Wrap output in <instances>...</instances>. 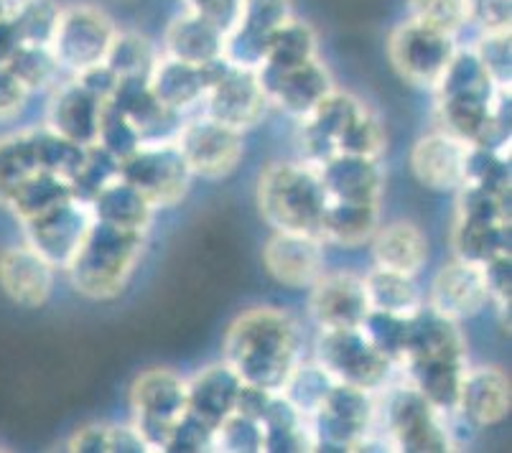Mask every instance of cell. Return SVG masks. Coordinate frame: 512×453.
Here are the masks:
<instances>
[{
  "label": "cell",
  "instance_id": "cell-39",
  "mask_svg": "<svg viewBox=\"0 0 512 453\" xmlns=\"http://www.w3.org/2000/svg\"><path fill=\"white\" fill-rule=\"evenodd\" d=\"M434 90L439 100H449V97H497L500 92H505L492 82L490 72L479 62L474 49H456Z\"/></svg>",
  "mask_w": 512,
  "mask_h": 453
},
{
  "label": "cell",
  "instance_id": "cell-14",
  "mask_svg": "<svg viewBox=\"0 0 512 453\" xmlns=\"http://www.w3.org/2000/svg\"><path fill=\"white\" fill-rule=\"evenodd\" d=\"M293 18L291 0H242V11L225 36V59L232 67L258 69L273 34Z\"/></svg>",
  "mask_w": 512,
  "mask_h": 453
},
{
  "label": "cell",
  "instance_id": "cell-53",
  "mask_svg": "<svg viewBox=\"0 0 512 453\" xmlns=\"http://www.w3.org/2000/svg\"><path fill=\"white\" fill-rule=\"evenodd\" d=\"M474 54L479 56V62L484 69L490 72L492 82L500 90L510 92V79H512V49H510V31L505 34H479Z\"/></svg>",
  "mask_w": 512,
  "mask_h": 453
},
{
  "label": "cell",
  "instance_id": "cell-48",
  "mask_svg": "<svg viewBox=\"0 0 512 453\" xmlns=\"http://www.w3.org/2000/svg\"><path fill=\"white\" fill-rule=\"evenodd\" d=\"M115 179H120V163L100 146H90L85 166L79 168V174L69 181V186H72V196L77 202L90 204Z\"/></svg>",
  "mask_w": 512,
  "mask_h": 453
},
{
  "label": "cell",
  "instance_id": "cell-44",
  "mask_svg": "<svg viewBox=\"0 0 512 453\" xmlns=\"http://www.w3.org/2000/svg\"><path fill=\"white\" fill-rule=\"evenodd\" d=\"M158 62V51L146 36L136 31H118L107 49L105 64L118 77H146L153 72Z\"/></svg>",
  "mask_w": 512,
  "mask_h": 453
},
{
  "label": "cell",
  "instance_id": "cell-60",
  "mask_svg": "<svg viewBox=\"0 0 512 453\" xmlns=\"http://www.w3.org/2000/svg\"><path fill=\"white\" fill-rule=\"evenodd\" d=\"M271 398H273L271 390H263V387H258V385H248V382H242L240 390H237L235 413L245 415V418H253L260 423L265 408H268V403H271Z\"/></svg>",
  "mask_w": 512,
  "mask_h": 453
},
{
  "label": "cell",
  "instance_id": "cell-7",
  "mask_svg": "<svg viewBox=\"0 0 512 453\" xmlns=\"http://www.w3.org/2000/svg\"><path fill=\"white\" fill-rule=\"evenodd\" d=\"M316 362L334 382L380 392L390 380L393 364L377 352L360 329H321Z\"/></svg>",
  "mask_w": 512,
  "mask_h": 453
},
{
  "label": "cell",
  "instance_id": "cell-2",
  "mask_svg": "<svg viewBox=\"0 0 512 453\" xmlns=\"http://www.w3.org/2000/svg\"><path fill=\"white\" fill-rule=\"evenodd\" d=\"M143 247H146V232L120 230L95 219L67 268L74 291L92 301L120 296L128 286L130 275L136 273Z\"/></svg>",
  "mask_w": 512,
  "mask_h": 453
},
{
  "label": "cell",
  "instance_id": "cell-32",
  "mask_svg": "<svg viewBox=\"0 0 512 453\" xmlns=\"http://www.w3.org/2000/svg\"><path fill=\"white\" fill-rule=\"evenodd\" d=\"M260 428H263V451H314L311 420L281 392H273L271 403H268L263 418H260Z\"/></svg>",
  "mask_w": 512,
  "mask_h": 453
},
{
  "label": "cell",
  "instance_id": "cell-12",
  "mask_svg": "<svg viewBox=\"0 0 512 453\" xmlns=\"http://www.w3.org/2000/svg\"><path fill=\"white\" fill-rule=\"evenodd\" d=\"M92 217L90 207L77 199L59 204L57 209L41 214V217L23 222V242H29L41 258L49 260L54 270H67L77 255L79 245L85 242L90 232Z\"/></svg>",
  "mask_w": 512,
  "mask_h": 453
},
{
  "label": "cell",
  "instance_id": "cell-30",
  "mask_svg": "<svg viewBox=\"0 0 512 453\" xmlns=\"http://www.w3.org/2000/svg\"><path fill=\"white\" fill-rule=\"evenodd\" d=\"M372 258L377 268L395 270L416 278L418 270L426 265L428 237L413 222H393L388 227H377L372 237Z\"/></svg>",
  "mask_w": 512,
  "mask_h": 453
},
{
  "label": "cell",
  "instance_id": "cell-49",
  "mask_svg": "<svg viewBox=\"0 0 512 453\" xmlns=\"http://www.w3.org/2000/svg\"><path fill=\"white\" fill-rule=\"evenodd\" d=\"M95 146H100L102 151L110 153V156L120 163L128 156H133L143 143L136 125L130 123L123 112L115 110L110 102H105V107H102V118H100V133H97Z\"/></svg>",
  "mask_w": 512,
  "mask_h": 453
},
{
  "label": "cell",
  "instance_id": "cell-24",
  "mask_svg": "<svg viewBox=\"0 0 512 453\" xmlns=\"http://www.w3.org/2000/svg\"><path fill=\"white\" fill-rule=\"evenodd\" d=\"M105 100L87 92L82 84L72 82L62 84L49 102L46 110V128L64 138L74 140L79 146H95L97 133H100V118Z\"/></svg>",
  "mask_w": 512,
  "mask_h": 453
},
{
  "label": "cell",
  "instance_id": "cell-6",
  "mask_svg": "<svg viewBox=\"0 0 512 453\" xmlns=\"http://www.w3.org/2000/svg\"><path fill=\"white\" fill-rule=\"evenodd\" d=\"M309 420L314 448H321V451H352L375 428V392L334 382L324 403L319 405V410Z\"/></svg>",
  "mask_w": 512,
  "mask_h": 453
},
{
  "label": "cell",
  "instance_id": "cell-50",
  "mask_svg": "<svg viewBox=\"0 0 512 453\" xmlns=\"http://www.w3.org/2000/svg\"><path fill=\"white\" fill-rule=\"evenodd\" d=\"M385 151V130L380 120L370 110H362L349 128L344 130L337 143V153H349V156L380 158Z\"/></svg>",
  "mask_w": 512,
  "mask_h": 453
},
{
  "label": "cell",
  "instance_id": "cell-34",
  "mask_svg": "<svg viewBox=\"0 0 512 453\" xmlns=\"http://www.w3.org/2000/svg\"><path fill=\"white\" fill-rule=\"evenodd\" d=\"M87 207H90L92 217L97 222L113 224V227H120V230L133 232H146L153 219V212H156L148 204L146 196L123 179H115L113 184L105 186Z\"/></svg>",
  "mask_w": 512,
  "mask_h": 453
},
{
  "label": "cell",
  "instance_id": "cell-38",
  "mask_svg": "<svg viewBox=\"0 0 512 453\" xmlns=\"http://www.w3.org/2000/svg\"><path fill=\"white\" fill-rule=\"evenodd\" d=\"M34 130H18L0 138V207H8L18 189L39 174Z\"/></svg>",
  "mask_w": 512,
  "mask_h": 453
},
{
  "label": "cell",
  "instance_id": "cell-56",
  "mask_svg": "<svg viewBox=\"0 0 512 453\" xmlns=\"http://www.w3.org/2000/svg\"><path fill=\"white\" fill-rule=\"evenodd\" d=\"M186 11L217 26L222 34H230L242 11V0H184Z\"/></svg>",
  "mask_w": 512,
  "mask_h": 453
},
{
  "label": "cell",
  "instance_id": "cell-9",
  "mask_svg": "<svg viewBox=\"0 0 512 453\" xmlns=\"http://www.w3.org/2000/svg\"><path fill=\"white\" fill-rule=\"evenodd\" d=\"M115 34H118V28L100 8L69 6L62 8L59 26L54 31L49 49L57 56L59 67L77 74L82 69L105 62Z\"/></svg>",
  "mask_w": 512,
  "mask_h": 453
},
{
  "label": "cell",
  "instance_id": "cell-29",
  "mask_svg": "<svg viewBox=\"0 0 512 453\" xmlns=\"http://www.w3.org/2000/svg\"><path fill=\"white\" fill-rule=\"evenodd\" d=\"M408 359H467V342L459 324L423 306L408 326Z\"/></svg>",
  "mask_w": 512,
  "mask_h": 453
},
{
  "label": "cell",
  "instance_id": "cell-28",
  "mask_svg": "<svg viewBox=\"0 0 512 453\" xmlns=\"http://www.w3.org/2000/svg\"><path fill=\"white\" fill-rule=\"evenodd\" d=\"M164 54L186 64H212L225 56V34L194 13H181L164 34Z\"/></svg>",
  "mask_w": 512,
  "mask_h": 453
},
{
  "label": "cell",
  "instance_id": "cell-61",
  "mask_svg": "<svg viewBox=\"0 0 512 453\" xmlns=\"http://www.w3.org/2000/svg\"><path fill=\"white\" fill-rule=\"evenodd\" d=\"M107 428L105 423L79 428L69 441V451L74 453H107Z\"/></svg>",
  "mask_w": 512,
  "mask_h": 453
},
{
  "label": "cell",
  "instance_id": "cell-20",
  "mask_svg": "<svg viewBox=\"0 0 512 453\" xmlns=\"http://www.w3.org/2000/svg\"><path fill=\"white\" fill-rule=\"evenodd\" d=\"M0 291L16 306L41 308L54 291V265L29 242L6 247L0 252Z\"/></svg>",
  "mask_w": 512,
  "mask_h": 453
},
{
  "label": "cell",
  "instance_id": "cell-4",
  "mask_svg": "<svg viewBox=\"0 0 512 453\" xmlns=\"http://www.w3.org/2000/svg\"><path fill=\"white\" fill-rule=\"evenodd\" d=\"M385 441L393 451L441 453L451 451L446 415L423 398L408 382L398 385L385 398Z\"/></svg>",
  "mask_w": 512,
  "mask_h": 453
},
{
  "label": "cell",
  "instance_id": "cell-15",
  "mask_svg": "<svg viewBox=\"0 0 512 453\" xmlns=\"http://www.w3.org/2000/svg\"><path fill=\"white\" fill-rule=\"evenodd\" d=\"M107 102L136 125L143 146L176 143L181 125L186 123L184 112H176L158 102L146 77H120L118 87Z\"/></svg>",
  "mask_w": 512,
  "mask_h": 453
},
{
  "label": "cell",
  "instance_id": "cell-55",
  "mask_svg": "<svg viewBox=\"0 0 512 453\" xmlns=\"http://www.w3.org/2000/svg\"><path fill=\"white\" fill-rule=\"evenodd\" d=\"M467 3V26L479 34H505L510 31L512 0H464Z\"/></svg>",
  "mask_w": 512,
  "mask_h": 453
},
{
  "label": "cell",
  "instance_id": "cell-45",
  "mask_svg": "<svg viewBox=\"0 0 512 453\" xmlns=\"http://www.w3.org/2000/svg\"><path fill=\"white\" fill-rule=\"evenodd\" d=\"M408 326H411V316L406 319V316L383 314L370 308V314L360 324V331L393 367H403L408 352Z\"/></svg>",
  "mask_w": 512,
  "mask_h": 453
},
{
  "label": "cell",
  "instance_id": "cell-43",
  "mask_svg": "<svg viewBox=\"0 0 512 453\" xmlns=\"http://www.w3.org/2000/svg\"><path fill=\"white\" fill-rule=\"evenodd\" d=\"M8 16L16 26L21 44L49 46L59 26L62 6L57 0H16Z\"/></svg>",
  "mask_w": 512,
  "mask_h": 453
},
{
  "label": "cell",
  "instance_id": "cell-16",
  "mask_svg": "<svg viewBox=\"0 0 512 453\" xmlns=\"http://www.w3.org/2000/svg\"><path fill=\"white\" fill-rule=\"evenodd\" d=\"M309 311L321 329H360L370 314L365 280L352 273H321L311 286Z\"/></svg>",
  "mask_w": 512,
  "mask_h": 453
},
{
  "label": "cell",
  "instance_id": "cell-36",
  "mask_svg": "<svg viewBox=\"0 0 512 453\" xmlns=\"http://www.w3.org/2000/svg\"><path fill=\"white\" fill-rule=\"evenodd\" d=\"M311 59H316L314 28L299 18H288L273 34L263 64L255 69V74H258V79H271L283 72H291V69L301 67Z\"/></svg>",
  "mask_w": 512,
  "mask_h": 453
},
{
  "label": "cell",
  "instance_id": "cell-10",
  "mask_svg": "<svg viewBox=\"0 0 512 453\" xmlns=\"http://www.w3.org/2000/svg\"><path fill=\"white\" fill-rule=\"evenodd\" d=\"M456 49L459 46L454 36L441 34L413 18L400 23L388 41V54L395 72L418 87H436Z\"/></svg>",
  "mask_w": 512,
  "mask_h": 453
},
{
  "label": "cell",
  "instance_id": "cell-21",
  "mask_svg": "<svg viewBox=\"0 0 512 453\" xmlns=\"http://www.w3.org/2000/svg\"><path fill=\"white\" fill-rule=\"evenodd\" d=\"M258 82L268 102L296 120H304L334 90L332 74L319 62V56L291 72H283L271 79H258Z\"/></svg>",
  "mask_w": 512,
  "mask_h": 453
},
{
  "label": "cell",
  "instance_id": "cell-37",
  "mask_svg": "<svg viewBox=\"0 0 512 453\" xmlns=\"http://www.w3.org/2000/svg\"><path fill=\"white\" fill-rule=\"evenodd\" d=\"M365 280L367 303L372 311H383L393 316H413L423 308L421 288L416 286L413 275L395 273V270L375 268Z\"/></svg>",
  "mask_w": 512,
  "mask_h": 453
},
{
  "label": "cell",
  "instance_id": "cell-46",
  "mask_svg": "<svg viewBox=\"0 0 512 453\" xmlns=\"http://www.w3.org/2000/svg\"><path fill=\"white\" fill-rule=\"evenodd\" d=\"M334 380L327 375V370L321 367L319 362H311V364H296L291 372V377L286 380L283 385L281 395H286L306 418L319 410V405L324 403V398L329 395L332 390Z\"/></svg>",
  "mask_w": 512,
  "mask_h": 453
},
{
  "label": "cell",
  "instance_id": "cell-33",
  "mask_svg": "<svg viewBox=\"0 0 512 453\" xmlns=\"http://www.w3.org/2000/svg\"><path fill=\"white\" fill-rule=\"evenodd\" d=\"M380 227L377 202H334L329 199L321 219V240L339 247H360L375 237Z\"/></svg>",
  "mask_w": 512,
  "mask_h": 453
},
{
  "label": "cell",
  "instance_id": "cell-8",
  "mask_svg": "<svg viewBox=\"0 0 512 453\" xmlns=\"http://www.w3.org/2000/svg\"><path fill=\"white\" fill-rule=\"evenodd\" d=\"M120 179L136 186L153 209L174 207L192 186V171L176 143L141 146L133 156L120 161Z\"/></svg>",
  "mask_w": 512,
  "mask_h": 453
},
{
  "label": "cell",
  "instance_id": "cell-13",
  "mask_svg": "<svg viewBox=\"0 0 512 453\" xmlns=\"http://www.w3.org/2000/svg\"><path fill=\"white\" fill-rule=\"evenodd\" d=\"M271 102L265 97L255 69L227 67L209 84L202 100V115L235 130H248L265 118Z\"/></svg>",
  "mask_w": 512,
  "mask_h": 453
},
{
  "label": "cell",
  "instance_id": "cell-19",
  "mask_svg": "<svg viewBox=\"0 0 512 453\" xmlns=\"http://www.w3.org/2000/svg\"><path fill=\"white\" fill-rule=\"evenodd\" d=\"M324 240L301 232H276L263 250L265 270L286 288H311L324 273Z\"/></svg>",
  "mask_w": 512,
  "mask_h": 453
},
{
  "label": "cell",
  "instance_id": "cell-11",
  "mask_svg": "<svg viewBox=\"0 0 512 453\" xmlns=\"http://www.w3.org/2000/svg\"><path fill=\"white\" fill-rule=\"evenodd\" d=\"M176 148L184 156L192 176L207 181H220L230 176L245 153L240 130L227 128L207 115H199L181 125Z\"/></svg>",
  "mask_w": 512,
  "mask_h": 453
},
{
  "label": "cell",
  "instance_id": "cell-41",
  "mask_svg": "<svg viewBox=\"0 0 512 453\" xmlns=\"http://www.w3.org/2000/svg\"><path fill=\"white\" fill-rule=\"evenodd\" d=\"M34 143L41 171L59 176V179H64L67 184L79 174V168L85 166L87 151H90V148L79 146L74 140L54 133V130H49L46 125L34 128Z\"/></svg>",
  "mask_w": 512,
  "mask_h": 453
},
{
  "label": "cell",
  "instance_id": "cell-17",
  "mask_svg": "<svg viewBox=\"0 0 512 453\" xmlns=\"http://www.w3.org/2000/svg\"><path fill=\"white\" fill-rule=\"evenodd\" d=\"M365 102L357 100L349 92L332 90L301 123V151L306 163L321 166V163L337 153V143L349 123L365 110Z\"/></svg>",
  "mask_w": 512,
  "mask_h": 453
},
{
  "label": "cell",
  "instance_id": "cell-31",
  "mask_svg": "<svg viewBox=\"0 0 512 453\" xmlns=\"http://www.w3.org/2000/svg\"><path fill=\"white\" fill-rule=\"evenodd\" d=\"M467 367V359H408L403 364L408 382L444 415L456 410Z\"/></svg>",
  "mask_w": 512,
  "mask_h": 453
},
{
  "label": "cell",
  "instance_id": "cell-40",
  "mask_svg": "<svg viewBox=\"0 0 512 453\" xmlns=\"http://www.w3.org/2000/svg\"><path fill=\"white\" fill-rule=\"evenodd\" d=\"M69 199H74V196L72 186L67 181L54 174H46V171H39L13 194L11 204L6 209H11L18 222L23 224L51 212V209H57L59 204L69 202Z\"/></svg>",
  "mask_w": 512,
  "mask_h": 453
},
{
  "label": "cell",
  "instance_id": "cell-52",
  "mask_svg": "<svg viewBox=\"0 0 512 453\" xmlns=\"http://www.w3.org/2000/svg\"><path fill=\"white\" fill-rule=\"evenodd\" d=\"M214 451L260 453L263 451V428L258 420L232 413L214 428Z\"/></svg>",
  "mask_w": 512,
  "mask_h": 453
},
{
  "label": "cell",
  "instance_id": "cell-25",
  "mask_svg": "<svg viewBox=\"0 0 512 453\" xmlns=\"http://www.w3.org/2000/svg\"><path fill=\"white\" fill-rule=\"evenodd\" d=\"M467 148L469 146H464L462 140H456L454 135L444 133V130L423 135L411 151L413 176L426 189L456 191L464 181Z\"/></svg>",
  "mask_w": 512,
  "mask_h": 453
},
{
  "label": "cell",
  "instance_id": "cell-1",
  "mask_svg": "<svg viewBox=\"0 0 512 453\" xmlns=\"http://www.w3.org/2000/svg\"><path fill=\"white\" fill-rule=\"evenodd\" d=\"M225 362L242 382L281 392L299 364V326L278 308H250L227 329Z\"/></svg>",
  "mask_w": 512,
  "mask_h": 453
},
{
  "label": "cell",
  "instance_id": "cell-35",
  "mask_svg": "<svg viewBox=\"0 0 512 453\" xmlns=\"http://www.w3.org/2000/svg\"><path fill=\"white\" fill-rule=\"evenodd\" d=\"M451 242L456 260L472 265L490 263L497 255L510 252V222L456 217Z\"/></svg>",
  "mask_w": 512,
  "mask_h": 453
},
{
  "label": "cell",
  "instance_id": "cell-54",
  "mask_svg": "<svg viewBox=\"0 0 512 453\" xmlns=\"http://www.w3.org/2000/svg\"><path fill=\"white\" fill-rule=\"evenodd\" d=\"M166 451H181V453H199V451H214V428L207 426L202 418L186 410L171 428L169 443Z\"/></svg>",
  "mask_w": 512,
  "mask_h": 453
},
{
  "label": "cell",
  "instance_id": "cell-26",
  "mask_svg": "<svg viewBox=\"0 0 512 453\" xmlns=\"http://www.w3.org/2000/svg\"><path fill=\"white\" fill-rule=\"evenodd\" d=\"M242 380L230 364H209L202 372L186 380V410L217 428L227 415L235 413L237 390Z\"/></svg>",
  "mask_w": 512,
  "mask_h": 453
},
{
  "label": "cell",
  "instance_id": "cell-62",
  "mask_svg": "<svg viewBox=\"0 0 512 453\" xmlns=\"http://www.w3.org/2000/svg\"><path fill=\"white\" fill-rule=\"evenodd\" d=\"M148 451L138 431L130 426H110L107 428V453H141Z\"/></svg>",
  "mask_w": 512,
  "mask_h": 453
},
{
  "label": "cell",
  "instance_id": "cell-57",
  "mask_svg": "<svg viewBox=\"0 0 512 453\" xmlns=\"http://www.w3.org/2000/svg\"><path fill=\"white\" fill-rule=\"evenodd\" d=\"M484 283H487V293H490V301L495 306H500L502 311L510 308V286H512V260L510 252L507 255H497L490 263L482 265Z\"/></svg>",
  "mask_w": 512,
  "mask_h": 453
},
{
  "label": "cell",
  "instance_id": "cell-3",
  "mask_svg": "<svg viewBox=\"0 0 512 453\" xmlns=\"http://www.w3.org/2000/svg\"><path fill=\"white\" fill-rule=\"evenodd\" d=\"M329 196L311 163L276 161L258 179L260 217L276 232L321 237Z\"/></svg>",
  "mask_w": 512,
  "mask_h": 453
},
{
  "label": "cell",
  "instance_id": "cell-58",
  "mask_svg": "<svg viewBox=\"0 0 512 453\" xmlns=\"http://www.w3.org/2000/svg\"><path fill=\"white\" fill-rule=\"evenodd\" d=\"M31 92L21 84V79L6 67L0 64V120H13L18 118L29 102Z\"/></svg>",
  "mask_w": 512,
  "mask_h": 453
},
{
  "label": "cell",
  "instance_id": "cell-64",
  "mask_svg": "<svg viewBox=\"0 0 512 453\" xmlns=\"http://www.w3.org/2000/svg\"><path fill=\"white\" fill-rule=\"evenodd\" d=\"M13 3H16V0H0V16H8L13 8Z\"/></svg>",
  "mask_w": 512,
  "mask_h": 453
},
{
  "label": "cell",
  "instance_id": "cell-47",
  "mask_svg": "<svg viewBox=\"0 0 512 453\" xmlns=\"http://www.w3.org/2000/svg\"><path fill=\"white\" fill-rule=\"evenodd\" d=\"M21 84L26 87L29 92H41L46 87L57 82L59 67L57 56L51 54L49 46H34V44H21L16 49V54L11 56V62L6 64Z\"/></svg>",
  "mask_w": 512,
  "mask_h": 453
},
{
  "label": "cell",
  "instance_id": "cell-59",
  "mask_svg": "<svg viewBox=\"0 0 512 453\" xmlns=\"http://www.w3.org/2000/svg\"><path fill=\"white\" fill-rule=\"evenodd\" d=\"M118 74L113 72V69L107 67L105 62L95 64V67L90 69H82V72L74 74V82L82 84L87 92H92L95 97H100V100H110V95H113V90L118 87Z\"/></svg>",
  "mask_w": 512,
  "mask_h": 453
},
{
  "label": "cell",
  "instance_id": "cell-23",
  "mask_svg": "<svg viewBox=\"0 0 512 453\" xmlns=\"http://www.w3.org/2000/svg\"><path fill=\"white\" fill-rule=\"evenodd\" d=\"M510 380L497 367H467L456 413L474 428L497 426L510 413Z\"/></svg>",
  "mask_w": 512,
  "mask_h": 453
},
{
  "label": "cell",
  "instance_id": "cell-18",
  "mask_svg": "<svg viewBox=\"0 0 512 453\" xmlns=\"http://www.w3.org/2000/svg\"><path fill=\"white\" fill-rule=\"evenodd\" d=\"M487 301H490V293L484 283L482 265L464 263V260L444 265L428 291V308L456 324L477 316L487 306Z\"/></svg>",
  "mask_w": 512,
  "mask_h": 453
},
{
  "label": "cell",
  "instance_id": "cell-63",
  "mask_svg": "<svg viewBox=\"0 0 512 453\" xmlns=\"http://www.w3.org/2000/svg\"><path fill=\"white\" fill-rule=\"evenodd\" d=\"M18 46H21V39H18L11 16H0V64L11 62V56L16 54Z\"/></svg>",
  "mask_w": 512,
  "mask_h": 453
},
{
  "label": "cell",
  "instance_id": "cell-51",
  "mask_svg": "<svg viewBox=\"0 0 512 453\" xmlns=\"http://www.w3.org/2000/svg\"><path fill=\"white\" fill-rule=\"evenodd\" d=\"M413 21L436 28L441 34L459 36L467 26V3L464 0H408Z\"/></svg>",
  "mask_w": 512,
  "mask_h": 453
},
{
  "label": "cell",
  "instance_id": "cell-5",
  "mask_svg": "<svg viewBox=\"0 0 512 453\" xmlns=\"http://www.w3.org/2000/svg\"><path fill=\"white\" fill-rule=\"evenodd\" d=\"M130 408L148 451H166L171 428L186 413V380L164 367L143 372L130 387Z\"/></svg>",
  "mask_w": 512,
  "mask_h": 453
},
{
  "label": "cell",
  "instance_id": "cell-27",
  "mask_svg": "<svg viewBox=\"0 0 512 453\" xmlns=\"http://www.w3.org/2000/svg\"><path fill=\"white\" fill-rule=\"evenodd\" d=\"M148 84L161 105L186 115L194 107H202L209 90V72L207 67L179 62L164 54L158 56L156 67L148 74Z\"/></svg>",
  "mask_w": 512,
  "mask_h": 453
},
{
  "label": "cell",
  "instance_id": "cell-22",
  "mask_svg": "<svg viewBox=\"0 0 512 453\" xmlns=\"http://www.w3.org/2000/svg\"><path fill=\"white\" fill-rule=\"evenodd\" d=\"M316 171L324 191L334 202H380L385 184L380 158L334 153L321 166H316Z\"/></svg>",
  "mask_w": 512,
  "mask_h": 453
},
{
  "label": "cell",
  "instance_id": "cell-42",
  "mask_svg": "<svg viewBox=\"0 0 512 453\" xmlns=\"http://www.w3.org/2000/svg\"><path fill=\"white\" fill-rule=\"evenodd\" d=\"M462 184L510 199V153L487 146H469Z\"/></svg>",
  "mask_w": 512,
  "mask_h": 453
}]
</instances>
